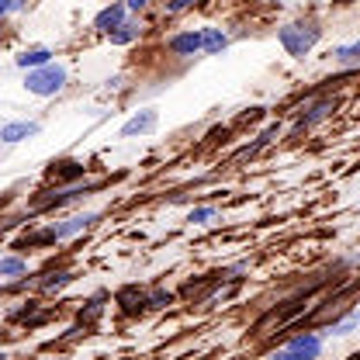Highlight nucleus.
Here are the masks:
<instances>
[{
    "label": "nucleus",
    "mask_w": 360,
    "mask_h": 360,
    "mask_svg": "<svg viewBox=\"0 0 360 360\" xmlns=\"http://www.w3.org/2000/svg\"><path fill=\"white\" fill-rule=\"evenodd\" d=\"M336 59H340L343 66H354L360 59V45H343V49H336Z\"/></svg>",
    "instance_id": "4468645a"
},
{
    "label": "nucleus",
    "mask_w": 360,
    "mask_h": 360,
    "mask_svg": "<svg viewBox=\"0 0 360 360\" xmlns=\"http://www.w3.org/2000/svg\"><path fill=\"white\" fill-rule=\"evenodd\" d=\"M146 305H153V309H160V305H170V295H167V291H153V295L146 298Z\"/></svg>",
    "instance_id": "dca6fc26"
},
{
    "label": "nucleus",
    "mask_w": 360,
    "mask_h": 360,
    "mask_svg": "<svg viewBox=\"0 0 360 360\" xmlns=\"http://www.w3.org/2000/svg\"><path fill=\"white\" fill-rule=\"evenodd\" d=\"M28 274V260L21 257H0V277H21Z\"/></svg>",
    "instance_id": "9b49d317"
},
{
    "label": "nucleus",
    "mask_w": 360,
    "mask_h": 360,
    "mask_svg": "<svg viewBox=\"0 0 360 360\" xmlns=\"http://www.w3.org/2000/svg\"><path fill=\"white\" fill-rule=\"evenodd\" d=\"M90 222H97V215H94V212H80V215H70L66 222L52 225L49 232H52V236H56V243H59V239H70V236H77V232H84V229H87Z\"/></svg>",
    "instance_id": "20e7f679"
},
{
    "label": "nucleus",
    "mask_w": 360,
    "mask_h": 360,
    "mask_svg": "<svg viewBox=\"0 0 360 360\" xmlns=\"http://www.w3.org/2000/svg\"><path fill=\"white\" fill-rule=\"evenodd\" d=\"M215 219V208H194L191 212V222L194 225H205V222H212Z\"/></svg>",
    "instance_id": "2eb2a0df"
},
{
    "label": "nucleus",
    "mask_w": 360,
    "mask_h": 360,
    "mask_svg": "<svg viewBox=\"0 0 360 360\" xmlns=\"http://www.w3.org/2000/svg\"><path fill=\"white\" fill-rule=\"evenodd\" d=\"M156 111H142V115H135L132 122H125V129H122V135L125 139H132V135H142V132H153L156 129Z\"/></svg>",
    "instance_id": "6e6552de"
},
{
    "label": "nucleus",
    "mask_w": 360,
    "mask_h": 360,
    "mask_svg": "<svg viewBox=\"0 0 360 360\" xmlns=\"http://www.w3.org/2000/svg\"><path fill=\"white\" fill-rule=\"evenodd\" d=\"M66 281H70V274H52L49 281H42V288H49V291H52V288H63Z\"/></svg>",
    "instance_id": "f3484780"
},
{
    "label": "nucleus",
    "mask_w": 360,
    "mask_h": 360,
    "mask_svg": "<svg viewBox=\"0 0 360 360\" xmlns=\"http://www.w3.org/2000/svg\"><path fill=\"white\" fill-rule=\"evenodd\" d=\"M225 45H229V39H225L219 28H205V32H201V52H208V56H219Z\"/></svg>",
    "instance_id": "9d476101"
},
{
    "label": "nucleus",
    "mask_w": 360,
    "mask_h": 360,
    "mask_svg": "<svg viewBox=\"0 0 360 360\" xmlns=\"http://www.w3.org/2000/svg\"><path fill=\"white\" fill-rule=\"evenodd\" d=\"M277 39H281V45H284L291 56H305V52L319 42V28H315V25H284Z\"/></svg>",
    "instance_id": "f03ea898"
},
{
    "label": "nucleus",
    "mask_w": 360,
    "mask_h": 360,
    "mask_svg": "<svg viewBox=\"0 0 360 360\" xmlns=\"http://www.w3.org/2000/svg\"><path fill=\"white\" fill-rule=\"evenodd\" d=\"M56 174H63V177H80L84 170H80L77 163H59V170H56Z\"/></svg>",
    "instance_id": "a211bd4d"
},
{
    "label": "nucleus",
    "mask_w": 360,
    "mask_h": 360,
    "mask_svg": "<svg viewBox=\"0 0 360 360\" xmlns=\"http://www.w3.org/2000/svg\"><path fill=\"white\" fill-rule=\"evenodd\" d=\"M45 63H52V52H49V49H25V52L18 56V66H21V70H39Z\"/></svg>",
    "instance_id": "1a4fd4ad"
},
{
    "label": "nucleus",
    "mask_w": 360,
    "mask_h": 360,
    "mask_svg": "<svg viewBox=\"0 0 360 360\" xmlns=\"http://www.w3.org/2000/svg\"><path fill=\"white\" fill-rule=\"evenodd\" d=\"M25 87L32 90V94H39V97H52V94H59V90L66 87V70L59 63H45L39 70H28Z\"/></svg>",
    "instance_id": "f257e3e1"
},
{
    "label": "nucleus",
    "mask_w": 360,
    "mask_h": 360,
    "mask_svg": "<svg viewBox=\"0 0 360 360\" xmlns=\"http://www.w3.org/2000/svg\"><path fill=\"white\" fill-rule=\"evenodd\" d=\"M135 35H139V28H135V25H125V21H122V25H118V28L111 32V42H115V45H129V42L135 39Z\"/></svg>",
    "instance_id": "ddd939ff"
},
{
    "label": "nucleus",
    "mask_w": 360,
    "mask_h": 360,
    "mask_svg": "<svg viewBox=\"0 0 360 360\" xmlns=\"http://www.w3.org/2000/svg\"><path fill=\"white\" fill-rule=\"evenodd\" d=\"M122 21H125V7H122V4H111V7H104V11L97 14L94 28H97V32H104V35H111Z\"/></svg>",
    "instance_id": "39448f33"
},
{
    "label": "nucleus",
    "mask_w": 360,
    "mask_h": 360,
    "mask_svg": "<svg viewBox=\"0 0 360 360\" xmlns=\"http://www.w3.org/2000/svg\"><path fill=\"white\" fill-rule=\"evenodd\" d=\"M35 132H39L35 122H11V125L0 129V142L14 146V142H21V139H28V135H35Z\"/></svg>",
    "instance_id": "0eeeda50"
},
{
    "label": "nucleus",
    "mask_w": 360,
    "mask_h": 360,
    "mask_svg": "<svg viewBox=\"0 0 360 360\" xmlns=\"http://www.w3.org/2000/svg\"><path fill=\"white\" fill-rule=\"evenodd\" d=\"M167 45H170V52H174V56H194V52H201V32H184V35H174Z\"/></svg>",
    "instance_id": "423d86ee"
},
{
    "label": "nucleus",
    "mask_w": 360,
    "mask_h": 360,
    "mask_svg": "<svg viewBox=\"0 0 360 360\" xmlns=\"http://www.w3.org/2000/svg\"><path fill=\"white\" fill-rule=\"evenodd\" d=\"M125 7L129 11H142V7H149V0H125Z\"/></svg>",
    "instance_id": "aec40b11"
},
{
    "label": "nucleus",
    "mask_w": 360,
    "mask_h": 360,
    "mask_svg": "<svg viewBox=\"0 0 360 360\" xmlns=\"http://www.w3.org/2000/svg\"><path fill=\"white\" fill-rule=\"evenodd\" d=\"M329 111H333V104H329V101H322V104H315V108H312V115H305V118L298 122V129H309V125H315V122H322V118H326Z\"/></svg>",
    "instance_id": "f8f14e48"
},
{
    "label": "nucleus",
    "mask_w": 360,
    "mask_h": 360,
    "mask_svg": "<svg viewBox=\"0 0 360 360\" xmlns=\"http://www.w3.org/2000/svg\"><path fill=\"white\" fill-rule=\"evenodd\" d=\"M322 354V340L312 336V333H302V336H295L284 350H277L274 360H315Z\"/></svg>",
    "instance_id": "7ed1b4c3"
},
{
    "label": "nucleus",
    "mask_w": 360,
    "mask_h": 360,
    "mask_svg": "<svg viewBox=\"0 0 360 360\" xmlns=\"http://www.w3.org/2000/svg\"><path fill=\"white\" fill-rule=\"evenodd\" d=\"M194 4H201V0H174L170 11H184V7H194Z\"/></svg>",
    "instance_id": "6ab92c4d"
}]
</instances>
